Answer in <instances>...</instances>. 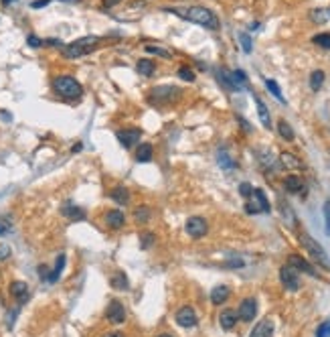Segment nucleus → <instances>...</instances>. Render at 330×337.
I'll return each instance as SVG.
<instances>
[{"label": "nucleus", "mask_w": 330, "mask_h": 337, "mask_svg": "<svg viewBox=\"0 0 330 337\" xmlns=\"http://www.w3.org/2000/svg\"><path fill=\"white\" fill-rule=\"evenodd\" d=\"M174 14L190 20V22H196L205 29H211V31H217L219 29V18L213 10L205 8V6H186L184 10H172Z\"/></svg>", "instance_id": "obj_1"}, {"label": "nucleus", "mask_w": 330, "mask_h": 337, "mask_svg": "<svg viewBox=\"0 0 330 337\" xmlns=\"http://www.w3.org/2000/svg\"><path fill=\"white\" fill-rule=\"evenodd\" d=\"M97 43H100V37H95V35L81 37V39H77V41L65 45V47H63V55H65L67 59H79V57H85V55H89V53L97 47Z\"/></svg>", "instance_id": "obj_2"}, {"label": "nucleus", "mask_w": 330, "mask_h": 337, "mask_svg": "<svg viewBox=\"0 0 330 337\" xmlns=\"http://www.w3.org/2000/svg\"><path fill=\"white\" fill-rule=\"evenodd\" d=\"M53 90H55V94H59V96L65 98V100H77V98H81V94H83L81 83H79L75 77H69V75H59V77H55V79H53Z\"/></svg>", "instance_id": "obj_3"}, {"label": "nucleus", "mask_w": 330, "mask_h": 337, "mask_svg": "<svg viewBox=\"0 0 330 337\" xmlns=\"http://www.w3.org/2000/svg\"><path fill=\"white\" fill-rule=\"evenodd\" d=\"M300 244L304 246V250H308V254L320 264V266H324V268H330V258L328 254L324 252V248L312 238V236H308V234H300Z\"/></svg>", "instance_id": "obj_4"}, {"label": "nucleus", "mask_w": 330, "mask_h": 337, "mask_svg": "<svg viewBox=\"0 0 330 337\" xmlns=\"http://www.w3.org/2000/svg\"><path fill=\"white\" fill-rule=\"evenodd\" d=\"M270 201L266 197V193L261 189H253L251 193V201L245 203V211L247 213H270Z\"/></svg>", "instance_id": "obj_5"}, {"label": "nucleus", "mask_w": 330, "mask_h": 337, "mask_svg": "<svg viewBox=\"0 0 330 337\" xmlns=\"http://www.w3.org/2000/svg\"><path fill=\"white\" fill-rule=\"evenodd\" d=\"M280 280H282V285H284L288 291H298V289H300L298 270L292 268L290 264H288V266H282V270H280Z\"/></svg>", "instance_id": "obj_6"}, {"label": "nucleus", "mask_w": 330, "mask_h": 337, "mask_svg": "<svg viewBox=\"0 0 330 337\" xmlns=\"http://www.w3.org/2000/svg\"><path fill=\"white\" fill-rule=\"evenodd\" d=\"M184 230H186V234H188L190 238H194V240H199V238H203V236L207 234V230H209V226H207V221H205L203 217H199V215H194V217H188V221H186V226H184Z\"/></svg>", "instance_id": "obj_7"}, {"label": "nucleus", "mask_w": 330, "mask_h": 337, "mask_svg": "<svg viewBox=\"0 0 330 337\" xmlns=\"http://www.w3.org/2000/svg\"><path fill=\"white\" fill-rule=\"evenodd\" d=\"M116 136H118V141H120V145H122L124 149H132V147H136V145L140 143L142 130H140V128H124V130H120Z\"/></svg>", "instance_id": "obj_8"}, {"label": "nucleus", "mask_w": 330, "mask_h": 337, "mask_svg": "<svg viewBox=\"0 0 330 337\" xmlns=\"http://www.w3.org/2000/svg\"><path fill=\"white\" fill-rule=\"evenodd\" d=\"M257 315V301L253 299V297H247V299H243L241 301V305H239V311H237V317L241 319V321H253V317Z\"/></svg>", "instance_id": "obj_9"}, {"label": "nucleus", "mask_w": 330, "mask_h": 337, "mask_svg": "<svg viewBox=\"0 0 330 337\" xmlns=\"http://www.w3.org/2000/svg\"><path fill=\"white\" fill-rule=\"evenodd\" d=\"M176 323L180 325V327H184V329H188V327H194L196 325V313H194V309L192 307H188V305H184V307H180L178 311H176Z\"/></svg>", "instance_id": "obj_10"}, {"label": "nucleus", "mask_w": 330, "mask_h": 337, "mask_svg": "<svg viewBox=\"0 0 330 337\" xmlns=\"http://www.w3.org/2000/svg\"><path fill=\"white\" fill-rule=\"evenodd\" d=\"M178 96H180V92H178L176 88H172V86H160V88H156V90L150 94V102L156 100V102H162V104H170V102L176 100Z\"/></svg>", "instance_id": "obj_11"}, {"label": "nucleus", "mask_w": 330, "mask_h": 337, "mask_svg": "<svg viewBox=\"0 0 330 337\" xmlns=\"http://www.w3.org/2000/svg\"><path fill=\"white\" fill-rule=\"evenodd\" d=\"M106 315H108V321L114 323V325H120V323L126 321V309H124V305L120 301H112Z\"/></svg>", "instance_id": "obj_12"}, {"label": "nucleus", "mask_w": 330, "mask_h": 337, "mask_svg": "<svg viewBox=\"0 0 330 337\" xmlns=\"http://www.w3.org/2000/svg\"><path fill=\"white\" fill-rule=\"evenodd\" d=\"M288 264L292 266V268H296V270H302V272H306V274H310V276H318V272L312 268V264L306 260V258H302V256H298V254H292L290 258H288Z\"/></svg>", "instance_id": "obj_13"}, {"label": "nucleus", "mask_w": 330, "mask_h": 337, "mask_svg": "<svg viewBox=\"0 0 330 337\" xmlns=\"http://www.w3.org/2000/svg\"><path fill=\"white\" fill-rule=\"evenodd\" d=\"M10 295H12L14 299H18L20 303H24V301L28 299V287H26V283L14 280V283L10 285Z\"/></svg>", "instance_id": "obj_14"}, {"label": "nucleus", "mask_w": 330, "mask_h": 337, "mask_svg": "<svg viewBox=\"0 0 330 337\" xmlns=\"http://www.w3.org/2000/svg\"><path fill=\"white\" fill-rule=\"evenodd\" d=\"M284 185H286V189L290 193H302L304 191V179L298 177V175H288L284 179Z\"/></svg>", "instance_id": "obj_15"}, {"label": "nucleus", "mask_w": 330, "mask_h": 337, "mask_svg": "<svg viewBox=\"0 0 330 337\" xmlns=\"http://www.w3.org/2000/svg\"><path fill=\"white\" fill-rule=\"evenodd\" d=\"M274 333V323L272 321H259L255 327H253V331L249 333V337H272Z\"/></svg>", "instance_id": "obj_16"}, {"label": "nucleus", "mask_w": 330, "mask_h": 337, "mask_svg": "<svg viewBox=\"0 0 330 337\" xmlns=\"http://www.w3.org/2000/svg\"><path fill=\"white\" fill-rule=\"evenodd\" d=\"M124 213L120 211V209H110L108 213H106V223L110 226V228H114V230H118V228H122L124 226Z\"/></svg>", "instance_id": "obj_17"}, {"label": "nucleus", "mask_w": 330, "mask_h": 337, "mask_svg": "<svg viewBox=\"0 0 330 337\" xmlns=\"http://www.w3.org/2000/svg\"><path fill=\"white\" fill-rule=\"evenodd\" d=\"M237 319H239V317H237V313H235V311H231V309H227V311H223V313L219 315V323H221V327H223V329H227V331H229V329H233V327L237 325Z\"/></svg>", "instance_id": "obj_18"}, {"label": "nucleus", "mask_w": 330, "mask_h": 337, "mask_svg": "<svg viewBox=\"0 0 330 337\" xmlns=\"http://www.w3.org/2000/svg\"><path fill=\"white\" fill-rule=\"evenodd\" d=\"M255 104H257V116H259V120L263 124V128H272V116H270V110H268L266 102L255 98Z\"/></svg>", "instance_id": "obj_19"}, {"label": "nucleus", "mask_w": 330, "mask_h": 337, "mask_svg": "<svg viewBox=\"0 0 330 337\" xmlns=\"http://www.w3.org/2000/svg\"><path fill=\"white\" fill-rule=\"evenodd\" d=\"M229 295H231V291H229L225 285H219V287H215V289L211 291V301H213L215 305H221V303H225V301L229 299Z\"/></svg>", "instance_id": "obj_20"}, {"label": "nucleus", "mask_w": 330, "mask_h": 337, "mask_svg": "<svg viewBox=\"0 0 330 337\" xmlns=\"http://www.w3.org/2000/svg\"><path fill=\"white\" fill-rule=\"evenodd\" d=\"M152 153H154L152 145L144 143V145H140V147L136 149V161H138V163H148V161H152Z\"/></svg>", "instance_id": "obj_21"}, {"label": "nucleus", "mask_w": 330, "mask_h": 337, "mask_svg": "<svg viewBox=\"0 0 330 337\" xmlns=\"http://www.w3.org/2000/svg\"><path fill=\"white\" fill-rule=\"evenodd\" d=\"M63 268H65V254H59L57 256V262H55V268L49 272V278H47V283H57L59 280V276H61V272H63Z\"/></svg>", "instance_id": "obj_22"}, {"label": "nucleus", "mask_w": 330, "mask_h": 337, "mask_svg": "<svg viewBox=\"0 0 330 337\" xmlns=\"http://www.w3.org/2000/svg\"><path fill=\"white\" fill-rule=\"evenodd\" d=\"M136 71H138L140 75H144V77H150V75L156 71V65H154V61H150V59H140V61L136 63Z\"/></svg>", "instance_id": "obj_23"}, {"label": "nucleus", "mask_w": 330, "mask_h": 337, "mask_svg": "<svg viewBox=\"0 0 330 337\" xmlns=\"http://www.w3.org/2000/svg\"><path fill=\"white\" fill-rule=\"evenodd\" d=\"M110 197H112L116 203H120V205H128V203H130V191H128L126 187H116V189L110 193Z\"/></svg>", "instance_id": "obj_24"}, {"label": "nucleus", "mask_w": 330, "mask_h": 337, "mask_svg": "<svg viewBox=\"0 0 330 337\" xmlns=\"http://www.w3.org/2000/svg\"><path fill=\"white\" fill-rule=\"evenodd\" d=\"M63 215H67V217L73 219V221H79V219L85 217V211H83L81 207H75L73 203H67V205L63 207Z\"/></svg>", "instance_id": "obj_25"}, {"label": "nucleus", "mask_w": 330, "mask_h": 337, "mask_svg": "<svg viewBox=\"0 0 330 337\" xmlns=\"http://www.w3.org/2000/svg\"><path fill=\"white\" fill-rule=\"evenodd\" d=\"M278 132H280V136H282L284 141H288V143H292V141L296 138V134H294L292 126H290L286 120H280V122H278Z\"/></svg>", "instance_id": "obj_26"}, {"label": "nucleus", "mask_w": 330, "mask_h": 337, "mask_svg": "<svg viewBox=\"0 0 330 337\" xmlns=\"http://www.w3.org/2000/svg\"><path fill=\"white\" fill-rule=\"evenodd\" d=\"M112 287H114L116 291H128V289H130L128 276H126L124 272H116V274L112 276Z\"/></svg>", "instance_id": "obj_27"}, {"label": "nucleus", "mask_w": 330, "mask_h": 337, "mask_svg": "<svg viewBox=\"0 0 330 337\" xmlns=\"http://www.w3.org/2000/svg\"><path fill=\"white\" fill-rule=\"evenodd\" d=\"M280 161H282V165L286 168H302V161L296 159L292 153H282L280 155Z\"/></svg>", "instance_id": "obj_28"}, {"label": "nucleus", "mask_w": 330, "mask_h": 337, "mask_svg": "<svg viewBox=\"0 0 330 337\" xmlns=\"http://www.w3.org/2000/svg\"><path fill=\"white\" fill-rule=\"evenodd\" d=\"M322 83H324V71L322 69L312 71V75H310V88H312V92H318L322 88Z\"/></svg>", "instance_id": "obj_29"}, {"label": "nucleus", "mask_w": 330, "mask_h": 337, "mask_svg": "<svg viewBox=\"0 0 330 337\" xmlns=\"http://www.w3.org/2000/svg\"><path fill=\"white\" fill-rule=\"evenodd\" d=\"M134 217H136V221H138V223H146V221L152 217V209H150V207H146V205L136 207V209H134Z\"/></svg>", "instance_id": "obj_30"}, {"label": "nucleus", "mask_w": 330, "mask_h": 337, "mask_svg": "<svg viewBox=\"0 0 330 337\" xmlns=\"http://www.w3.org/2000/svg\"><path fill=\"white\" fill-rule=\"evenodd\" d=\"M217 161H219L221 168H225V171H233V168H235V163H233V159H231V157H229V153H225V151H219V155H217Z\"/></svg>", "instance_id": "obj_31"}, {"label": "nucleus", "mask_w": 330, "mask_h": 337, "mask_svg": "<svg viewBox=\"0 0 330 337\" xmlns=\"http://www.w3.org/2000/svg\"><path fill=\"white\" fill-rule=\"evenodd\" d=\"M266 88H268V92H272V96H276L282 104L286 102V100H284V96H282V92H280V86H278L274 79H266Z\"/></svg>", "instance_id": "obj_32"}, {"label": "nucleus", "mask_w": 330, "mask_h": 337, "mask_svg": "<svg viewBox=\"0 0 330 337\" xmlns=\"http://www.w3.org/2000/svg\"><path fill=\"white\" fill-rule=\"evenodd\" d=\"M312 41H314L318 47H322V49H330V33H320V35H316Z\"/></svg>", "instance_id": "obj_33"}, {"label": "nucleus", "mask_w": 330, "mask_h": 337, "mask_svg": "<svg viewBox=\"0 0 330 337\" xmlns=\"http://www.w3.org/2000/svg\"><path fill=\"white\" fill-rule=\"evenodd\" d=\"M144 49H146V53H156V55H160V57H164V59H170V57H172V55H170V51H166V49H162V47L146 45Z\"/></svg>", "instance_id": "obj_34"}, {"label": "nucleus", "mask_w": 330, "mask_h": 337, "mask_svg": "<svg viewBox=\"0 0 330 337\" xmlns=\"http://www.w3.org/2000/svg\"><path fill=\"white\" fill-rule=\"evenodd\" d=\"M10 230H12V221H10V217L2 215V217H0V236L10 234Z\"/></svg>", "instance_id": "obj_35"}, {"label": "nucleus", "mask_w": 330, "mask_h": 337, "mask_svg": "<svg viewBox=\"0 0 330 337\" xmlns=\"http://www.w3.org/2000/svg\"><path fill=\"white\" fill-rule=\"evenodd\" d=\"M239 43H241V47H243V51H245V53H251L253 45H251V37H249V35L241 33V35H239Z\"/></svg>", "instance_id": "obj_36"}, {"label": "nucleus", "mask_w": 330, "mask_h": 337, "mask_svg": "<svg viewBox=\"0 0 330 337\" xmlns=\"http://www.w3.org/2000/svg\"><path fill=\"white\" fill-rule=\"evenodd\" d=\"M140 240H142V248H144V250H148V248L154 244L152 232H142V234H140Z\"/></svg>", "instance_id": "obj_37"}, {"label": "nucleus", "mask_w": 330, "mask_h": 337, "mask_svg": "<svg viewBox=\"0 0 330 337\" xmlns=\"http://www.w3.org/2000/svg\"><path fill=\"white\" fill-rule=\"evenodd\" d=\"M178 77L184 79V81H194V73H192L190 67H180L178 69Z\"/></svg>", "instance_id": "obj_38"}, {"label": "nucleus", "mask_w": 330, "mask_h": 337, "mask_svg": "<svg viewBox=\"0 0 330 337\" xmlns=\"http://www.w3.org/2000/svg\"><path fill=\"white\" fill-rule=\"evenodd\" d=\"M316 337H330V321H324V323L318 327Z\"/></svg>", "instance_id": "obj_39"}, {"label": "nucleus", "mask_w": 330, "mask_h": 337, "mask_svg": "<svg viewBox=\"0 0 330 337\" xmlns=\"http://www.w3.org/2000/svg\"><path fill=\"white\" fill-rule=\"evenodd\" d=\"M26 43H28V47H32V49L43 47V41H41L37 35H28V37H26Z\"/></svg>", "instance_id": "obj_40"}, {"label": "nucleus", "mask_w": 330, "mask_h": 337, "mask_svg": "<svg viewBox=\"0 0 330 337\" xmlns=\"http://www.w3.org/2000/svg\"><path fill=\"white\" fill-rule=\"evenodd\" d=\"M239 193H241L243 197H251V193H253V187H251L249 183H241V185H239Z\"/></svg>", "instance_id": "obj_41"}, {"label": "nucleus", "mask_w": 330, "mask_h": 337, "mask_svg": "<svg viewBox=\"0 0 330 337\" xmlns=\"http://www.w3.org/2000/svg\"><path fill=\"white\" fill-rule=\"evenodd\" d=\"M324 217H326V232L330 236V201L324 203Z\"/></svg>", "instance_id": "obj_42"}, {"label": "nucleus", "mask_w": 330, "mask_h": 337, "mask_svg": "<svg viewBox=\"0 0 330 337\" xmlns=\"http://www.w3.org/2000/svg\"><path fill=\"white\" fill-rule=\"evenodd\" d=\"M6 258H10V248L0 244V260H6Z\"/></svg>", "instance_id": "obj_43"}, {"label": "nucleus", "mask_w": 330, "mask_h": 337, "mask_svg": "<svg viewBox=\"0 0 330 337\" xmlns=\"http://www.w3.org/2000/svg\"><path fill=\"white\" fill-rule=\"evenodd\" d=\"M49 2H51V0H35L30 6H32V8H43V6H45V4H49Z\"/></svg>", "instance_id": "obj_44"}, {"label": "nucleus", "mask_w": 330, "mask_h": 337, "mask_svg": "<svg viewBox=\"0 0 330 337\" xmlns=\"http://www.w3.org/2000/svg\"><path fill=\"white\" fill-rule=\"evenodd\" d=\"M237 120H239V124H241V126H243V128H245V130H247V132H249V130H251V126H249V124H247V122H245V118H241V116H237Z\"/></svg>", "instance_id": "obj_45"}, {"label": "nucleus", "mask_w": 330, "mask_h": 337, "mask_svg": "<svg viewBox=\"0 0 330 337\" xmlns=\"http://www.w3.org/2000/svg\"><path fill=\"white\" fill-rule=\"evenodd\" d=\"M118 2H122V0H104V6H106V8H110V6H116Z\"/></svg>", "instance_id": "obj_46"}, {"label": "nucleus", "mask_w": 330, "mask_h": 337, "mask_svg": "<svg viewBox=\"0 0 330 337\" xmlns=\"http://www.w3.org/2000/svg\"><path fill=\"white\" fill-rule=\"evenodd\" d=\"M102 337H124V333L122 331H112V333H106V335Z\"/></svg>", "instance_id": "obj_47"}, {"label": "nucleus", "mask_w": 330, "mask_h": 337, "mask_svg": "<svg viewBox=\"0 0 330 337\" xmlns=\"http://www.w3.org/2000/svg\"><path fill=\"white\" fill-rule=\"evenodd\" d=\"M10 2H14V0H2V4H4V6H8Z\"/></svg>", "instance_id": "obj_48"}, {"label": "nucleus", "mask_w": 330, "mask_h": 337, "mask_svg": "<svg viewBox=\"0 0 330 337\" xmlns=\"http://www.w3.org/2000/svg\"><path fill=\"white\" fill-rule=\"evenodd\" d=\"M158 337H170V335H166V333H164V335H158Z\"/></svg>", "instance_id": "obj_49"}]
</instances>
